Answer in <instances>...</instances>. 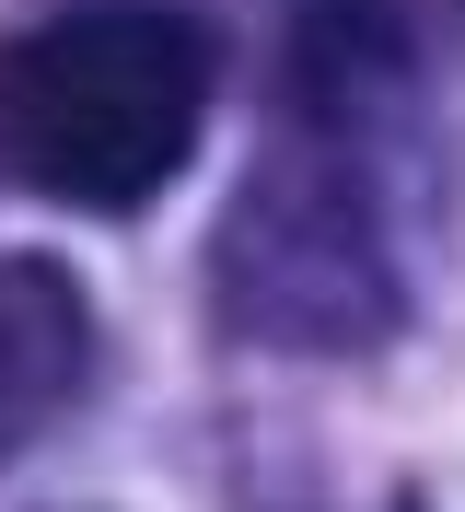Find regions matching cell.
Listing matches in <instances>:
<instances>
[{"instance_id":"cell-1","label":"cell","mask_w":465,"mask_h":512,"mask_svg":"<svg viewBox=\"0 0 465 512\" xmlns=\"http://www.w3.org/2000/svg\"><path fill=\"white\" fill-rule=\"evenodd\" d=\"M210 117V35L163 0H93L0 47V163L59 210H140Z\"/></svg>"},{"instance_id":"cell-3","label":"cell","mask_w":465,"mask_h":512,"mask_svg":"<svg viewBox=\"0 0 465 512\" xmlns=\"http://www.w3.org/2000/svg\"><path fill=\"white\" fill-rule=\"evenodd\" d=\"M93 373V303L59 256H0V466L82 396Z\"/></svg>"},{"instance_id":"cell-2","label":"cell","mask_w":465,"mask_h":512,"mask_svg":"<svg viewBox=\"0 0 465 512\" xmlns=\"http://www.w3.org/2000/svg\"><path fill=\"white\" fill-rule=\"evenodd\" d=\"M221 291L268 338H372L384 303H396L361 187L326 175V163H291V175H268L245 198V222L221 245Z\"/></svg>"}]
</instances>
